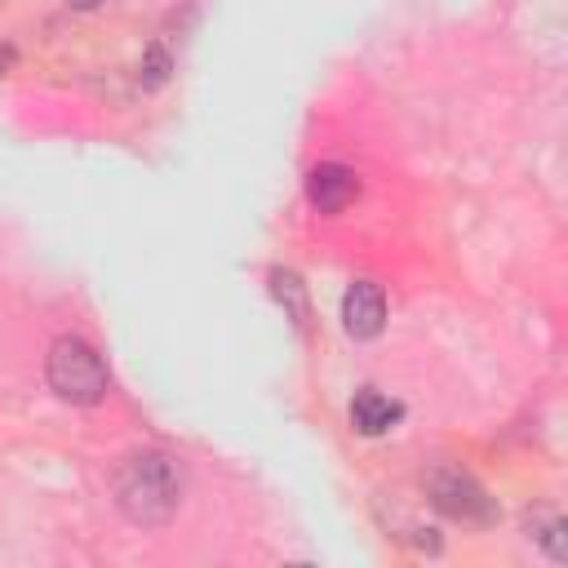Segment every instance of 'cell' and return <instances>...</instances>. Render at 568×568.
<instances>
[{"instance_id": "1", "label": "cell", "mask_w": 568, "mask_h": 568, "mask_svg": "<svg viewBox=\"0 0 568 568\" xmlns=\"http://www.w3.org/2000/svg\"><path fill=\"white\" fill-rule=\"evenodd\" d=\"M178 501H182V470H178V462L169 453L142 448V453L120 462V470H115V506L124 510L129 524H142V528L169 524Z\"/></svg>"}, {"instance_id": "2", "label": "cell", "mask_w": 568, "mask_h": 568, "mask_svg": "<svg viewBox=\"0 0 568 568\" xmlns=\"http://www.w3.org/2000/svg\"><path fill=\"white\" fill-rule=\"evenodd\" d=\"M44 377H49L53 395L67 399V404H98L111 386L102 355L84 337H71V333L53 337V346L44 355Z\"/></svg>"}, {"instance_id": "3", "label": "cell", "mask_w": 568, "mask_h": 568, "mask_svg": "<svg viewBox=\"0 0 568 568\" xmlns=\"http://www.w3.org/2000/svg\"><path fill=\"white\" fill-rule=\"evenodd\" d=\"M426 493L435 501V510H444L448 519L462 524H493L497 519V501L457 466H439L426 475Z\"/></svg>"}, {"instance_id": "4", "label": "cell", "mask_w": 568, "mask_h": 568, "mask_svg": "<svg viewBox=\"0 0 568 568\" xmlns=\"http://www.w3.org/2000/svg\"><path fill=\"white\" fill-rule=\"evenodd\" d=\"M342 324H346V333L351 337H377L382 333V324H386V293H382V284H373V280H355L351 288H346V297H342Z\"/></svg>"}, {"instance_id": "5", "label": "cell", "mask_w": 568, "mask_h": 568, "mask_svg": "<svg viewBox=\"0 0 568 568\" xmlns=\"http://www.w3.org/2000/svg\"><path fill=\"white\" fill-rule=\"evenodd\" d=\"M306 195H311V204L320 213H342L359 195V178L346 164H315L306 173Z\"/></svg>"}, {"instance_id": "6", "label": "cell", "mask_w": 568, "mask_h": 568, "mask_svg": "<svg viewBox=\"0 0 568 568\" xmlns=\"http://www.w3.org/2000/svg\"><path fill=\"white\" fill-rule=\"evenodd\" d=\"M399 417H404V404L390 399V395H382V390H373V386H364L351 399V422H355L359 435H386Z\"/></svg>"}, {"instance_id": "7", "label": "cell", "mask_w": 568, "mask_h": 568, "mask_svg": "<svg viewBox=\"0 0 568 568\" xmlns=\"http://www.w3.org/2000/svg\"><path fill=\"white\" fill-rule=\"evenodd\" d=\"M271 293H275V297H280V306L293 315V324H297V328H306L311 306H306V284L297 280V271L275 266V271H271Z\"/></svg>"}, {"instance_id": "8", "label": "cell", "mask_w": 568, "mask_h": 568, "mask_svg": "<svg viewBox=\"0 0 568 568\" xmlns=\"http://www.w3.org/2000/svg\"><path fill=\"white\" fill-rule=\"evenodd\" d=\"M146 75H142V84L146 89H155V84H164V75H169V58H164V49H151L146 53V67H142Z\"/></svg>"}, {"instance_id": "9", "label": "cell", "mask_w": 568, "mask_h": 568, "mask_svg": "<svg viewBox=\"0 0 568 568\" xmlns=\"http://www.w3.org/2000/svg\"><path fill=\"white\" fill-rule=\"evenodd\" d=\"M537 541H546V546H550V555H555V559H564V555H568V550H564V519H546V524H541V532H537Z\"/></svg>"}, {"instance_id": "10", "label": "cell", "mask_w": 568, "mask_h": 568, "mask_svg": "<svg viewBox=\"0 0 568 568\" xmlns=\"http://www.w3.org/2000/svg\"><path fill=\"white\" fill-rule=\"evenodd\" d=\"M13 62H18V53H13V44H0V75H4V71L13 67Z\"/></svg>"}, {"instance_id": "11", "label": "cell", "mask_w": 568, "mask_h": 568, "mask_svg": "<svg viewBox=\"0 0 568 568\" xmlns=\"http://www.w3.org/2000/svg\"><path fill=\"white\" fill-rule=\"evenodd\" d=\"M67 4H75V9H98L102 0H67Z\"/></svg>"}]
</instances>
